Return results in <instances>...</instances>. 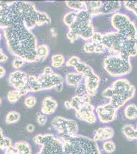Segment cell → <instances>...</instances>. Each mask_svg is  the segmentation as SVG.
I'll list each match as a JSON object with an SVG mask.
<instances>
[{
	"mask_svg": "<svg viewBox=\"0 0 137 154\" xmlns=\"http://www.w3.org/2000/svg\"><path fill=\"white\" fill-rule=\"evenodd\" d=\"M75 92V94H76L75 95H77L78 96H82L87 94L85 84L80 83L78 85H77L76 87Z\"/></svg>",
	"mask_w": 137,
	"mask_h": 154,
	"instance_id": "f35d334b",
	"label": "cell"
},
{
	"mask_svg": "<svg viewBox=\"0 0 137 154\" xmlns=\"http://www.w3.org/2000/svg\"><path fill=\"white\" fill-rule=\"evenodd\" d=\"M33 140L35 143L40 146L37 154H64L63 142L58 137L51 134H39Z\"/></svg>",
	"mask_w": 137,
	"mask_h": 154,
	"instance_id": "52a82bcc",
	"label": "cell"
},
{
	"mask_svg": "<svg viewBox=\"0 0 137 154\" xmlns=\"http://www.w3.org/2000/svg\"><path fill=\"white\" fill-rule=\"evenodd\" d=\"M12 146H13L12 140L5 136L3 130L0 127V149L5 150L6 149Z\"/></svg>",
	"mask_w": 137,
	"mask_h": 154,
	"instance_id": "f1b7e54d",
	"label": "cell"
},
{
	"mask_svg": "<svg viewBox=\"0 0 137 154\" xmlns=\"http://www.w3.org/2000/svg\"><path fill=\"white\" fill-rule=\"evenodd\" d=\"M125 118L129 120L137 119V105L135 104H129L125 106L124 110Z\"/></svg>",
	"mask_w": 137,
	"mask_h": 154,
	"instance_id": "484cf974",
	"label": "cell"
},
{
	"mask_svg": "<svg viewBox=\"0 0 137 154\" xmlns=\"http://www.w3.org/2000/svg\"><path fill=\"white\" fill-rule=\"evenodd\" d=\"M4 154H17V152L16 148L13 145L12 146L6 149Z\"/></svg>",
	"mask_w": 137,
	"mask_h": 154,
	"instance_id": "bcb514c9",
	"label": "cell"
},
{
	"mask_svg": "<svg viewBox=\"0 0 137 154\" xmlns=\"http://www.w3.org/2000/svg\"><path fill=\"white\" fill-rule=\"evenodd\" d=\"M21 97L22 96L19 91L13 89L9 91L7 94V100L11 103H15L19 101Z\"/></svg>",
	"mask_w": 137,
	"mask_h": 154,
	"instance_id": "1f68e13d",
	"label": "cell"
},
{
	"mask_svg": "<svg viewBox=\"0 0 137 154\" xmlns=\"http://www.w3.org/2000/svg\"></svg>",
	"mask_w": 137,
	"mask_h": 154,
	"instance_id": "11a10c76",
	"label": "cell"
},
{
	"mask_svg": "<svg viewBox=\"0 0 137 154\" xmlns=\"http://www.w3.org/2000/svg\"><path fill=\"white\" fill-rule=\"evenodd\" d=\"M21 119V115L16 111H11L6 116L5 122L7 125H13L18 122Z\"/></svg>",
	"mask_w": 137,
	"mask_h": 154,
	"instance_id": "f546056e",
	"label": "cell"
},
{
	"mask_svg": "<svg viewBox=\"0 0 137 154\" xmlns=\"http://www.w3.org/2000/svg\"><path fill=\"white\" fill-rule=\"evenodd\" d=\"M2 100L1 99V98H0V105H1V104H2Z\"/></svg>",
	"mask_w": 137,
	"mask_h": 154,
	"instance_id": "f5cc1de1",
	"label": "cell"
},
{
	"mask_svg": "<svg viewBox=\"0 0 137 154\" xmlns=\"http://www.w3.org/2000/svg\"><path fill=\"white\" fill-rule=\"evenodd\" d=\"M0 30H1V29H0ZM2 34L1 33V32H0V41L1 40V39H2Z\"/></svg>",
	"mask_w": 137,
	"mask_h": 154,
	"instance_id": "816d5d0a",
	"label": "cell"
},
{
	"mask_svg": "<svg viewBox=\"0 0 137 154\" xmlns=\"http://www.w3.org/2000/svg\"><path fill=\"white\" fill-rule=\"evenodd\" d=\"M67 37L69 40L71 42H74L77 40L79 38L78 35L76 32H73L71 30H69L67 33Z\"/></svg>",
	"mask_w": 137,
	"mask_h": 154,
	"instance_id": "ee69618b",
	"label": "cell"
},
{
	"mask_svg": "<svg viewBox=\"0 0 137 154\" xmlns=\"http://www.w3.org/2000/svg\"><path fill=\"white\" fill-rule=\"evenodd\" d=\"M121 8V3L119 1H103L100 8L96 13L95 16L101 14H114L119 11Z\"/></svg>",
	"mask_w": 137,
	"mask_h": 154,
	"instance_id": "9a60e30c",
	"label": "cell"
},
{
	"mask_svg": "<svg viewBox=\"0 0 137 154\" xmlns=\"http://www.w3.org/2000/svg\"><path fill=\"white\" fill-rule=\"evenodd\" d=\"M111 22L118 33L137 41V27L128 16L121 13H116L112 17Z\"/></svg>",
	"mask_w": 137,
	"mask_h": 154,
	"instance_id": "ba28073f",
	"label": "cell"
},
{
	"mask_svg": "<svg viewBox=\"0 0 137 154\" xmlns=\"http://www.w3.org/2000/svg\"><path fill=\"white\" fill-rule=\"evenodd\" d=\"M7 48L11 54L27 62L37 61V40L34 34L24 25H12L3 30Z\"/></svg>",
	"mask_w": 137,
	"mask_h": 154,
	"instance_id": "7a4b0ae2",
	"label": "cell"
},
{
	"mask_svg": "<svg viewBox=\"0 0 137 154\" xmlns=\"http://www.w3.org/2000/svg\"><path fill=\"white\" fill-rule=\"evenodd\" d=\"M64 106L66 109H71V106H70V101H66L64 102Z\"/></svg>",
	"mask_w": 137,
	"mask_h": 154,
	"instance_id": "f907efd6",
	"label": "cell"
},
{
	"mask_svg": "<svg viewBox=\"0 0 137 154\" xmlns=\"http://www.w3.org/2000/svg\"><path fill=\"white\" fill-rule=\"evenodd\" d=\"M6 69L2 65H0V79H2L6 75Z\"/></svg>",
	"mask_w": 137,
	"mask_h": 154,
	"instance_id": "c3c4849f",
	"label": "cell"
},
{
	"mask_svg": "<svg viewBox=\"0 0 137 154\" xmlns=\"http://www.w3.org/2000/svg\"><path fill=\"white\" fill-rule=\"evenodd\" d=\"M132 99L129 97L123 95H114L109 99V103L115 109L118 110L124 106L127 102Z\"/></svg>",
	"mask_w": 137,
	"mask_h": 154,
	"instance_id": "ffe728a7",
	"label": "cell"
},
{
	"mask_svg": "<svg viewBox=\"0 0 137 154\" xmlns=\"http://www.w3.org/2000/svg\"><path fill=\"white\" fill-rule=\"evenodd\" d=\"M97 118L103 124H108L115 121L117 118L118 110L109 103L99 105L95 109Z\"/></svg>",
	"mask_w": 137,
	"mask_h": 154,
	"instance_id": "8fae6325",
	"label": "cell"
},
{
	"mask_svg": "<svg viewBox=\"0 0 137 154\" xmlns=\"http://www.w3.org/2000/svg\"><path fill=\"white\" fill-rule=\"evenodd\" d=\"M50 53L49 46L46 44H41L37 46L36 57L37 61H43L48 57Z\"/></svg>",
	"mask_w": 137,
	"mask_h": 154,
	"instance_id": "d4e9b609",
	"label": "cell"
},
{
	"mask_svg": "<svg viewBox=\"0 0 137 154\" xmlns=\"http://www.w3.org/2000/svg\"><path fill=\"white\" fill-rule=\"evenodd\" d=\"M114 95V94L112 88H106L102 93V96L103 97L106 99H110Z\"/></svg>",
	"mask_w": 137,
	"mask_h": 154,
	"instance_id": "7bdbcfd3",
	"label": "cell"
},
{
	"mask_svg": "<svg viewBox=\"0 0 137 154\" xmlns=\"http://www.w3.org/2000/svg\"><path fill=\"white\" fill-rule=\"evenodd\" d=\"M8 59V56L4 53L3 49L0 48V63H3V62L7 61Z\"/></svg>",
	"mask_w": 137,
	"mask_h": 154,
	"instance_id": "f6af8a7d",
	"label": "cell"
},
{
	"mask_svg": "<svg viewBox=\"0 0 137 154\" xmlns=\"http://www.w3.org/2000/svg\"><path fill=\"white\" fill-rule=\"evenodd\" d=\"M51 19L46 12L39 11L34 4L24 1L1 2L0 3V29L17 24L29 29L50 24Z\"/></svg>",
	"mask_w": 137,
	"mask_h": 154,
	"instance_id": "6da1fadb",
	"label": "cell"
},
{
	"mask_svg": "<svg viewBox=\"0 0 137 154\" xmlns=\"http://www.w3.org/2000/svg\"><path fill=\"white\" fill-rule=\"evenodd\" d=\"M76 16V11H72L68 12L67 14H65V16L64 17V22L68 27L71 26L74 23Z\"/></svg>",
	"mask_w": 137,
	"mask_h": 154,
	"instance_id": "836d02e7",
	"label": "cell"
},
{
	"mask_svg": "<svg viewBox=\"0 0 137 154\" xmlns=\"http://www.w3.org/2000/svg\"><path fill=\"white\" fill-rule=\"evenodd\" d=\"M37 102V98L34 96H29L27 97L24 100V104L26 107L31 109L36 105Z\"/></svg>",
	"mask_w": 137,
	"mask_h": 154,
	"instance_id": "d590c367",
	"label": "cell"
},
{
	"mask_svg": "<svg viewBox=\"0 0 137 154\" xmlns=\"http://www.w3.org/2000/svg\"><path fill=\"white\" fill-rule=\"evenodd\" d=\"M91 97L87 94L82 96L75 95L70 101L71 109L76 110L84 104L91 103Z\"/></svg>",
	"mask_w": 137,
	"mask_h": 154,
	"instance_id": "d6986e66",
	"label": "cell"
},
{
	"mask_svg": "<svg viewBox=\"0 0 137 154\" xmlns=\"http://www.w3.org/2000/svg\"><path fill=\"white\" fill-rule=\"evenodd\" d=\"M100 82V77L95 72L85 78V85L87 94L90 97L94 96L97 93Z\"/></svg>",
	"mask_w": 137,
	"mask_h": 154,
	"instance_id": "e0dca14e",
	"label": "cell"
},
{
	"mask_svg": "<svg viewBox=\"0 0 137 154\" xmlns=\"http://www.w3.org/2000/svg\"><path fill=\"white\" fill-rule=\"evenodd\" d=\"M103 43L106 49L125 58L137 55V41L122 35L118 32H109L103 35Z\"/></svg>",
	"mask_w": 137,
	"mask_h": 154,
	"instance_id": "3957f363",
	"label": "cell"
},
{
	"mask_svg": "<svg viewBox=\"0 0 137 154\" xmlns=\"http://www.w3.org/2000/svg\"><path fill=\"white\" fill-rule=\"evenodd\" d=\"M28 76L26 72L16 70L11 72L9 75V83L14 89L20 91L27 84Z\"/></svg>",
	"mask_w": 137,
	"mask_h": 154,
	"instance_id": "5bb4252c",
	"label": "cell"
},
{
	"mask_svg": "<svg viewBox=\"0 0 137 154\" xmlns=\"http://www.w3.org/2000/svg\"><path fill=\"white\" fill-rule=\"evenodd\" d=\"M63 145L64 154H101L97 142L83 135L59 137Z\"/></svg>",
	"mask_w": 137,
	"mask_h": 154,
	"instance_id": "277c9868",
	"label": "cell"
},
{
	"mask_svg": "<svg viewBox=\"0 0 137 154\" xmlns=\"http://www.w3.org/2000/svg\"><path fill=\"white\" fill-rule=\"evenodd\" d=\"M58 107L57 101L50 96L44 98L42 102L41 112L46 115H50L55 112Z\"/></svg>",
	"mask_w": 137,
	"mask_h": 154,
	"instance_id": "ac0fdd59",
	"label": "cell"
},
{
	"mask_svg": "<svg viewBox=\"0 0 137 154\" xmlns=\"http://www.w3.org/2000/svg\"><path fill=\"white\" fill-rule=\"evenodd\" d=\"M114 134V130L112 127H101L94 131L93 139L96 142H104L108 140H112Z\"/></svg>",
	"mask_w": 137,
	"mask_h": 154,
	"instance_id": "2e32d148",
	"label": "cell"
},
{
	"mask_svg": "<svg viewBox=\"0 0 137 154\" xmlns=\"http://www.w3.org/2000/svg\"><path fill=\"white\" fill-rule=\"evenodd\" d=\"M95 111V106L92 104H84L75 110V116L80 121L93 125L97 121V115L94 112Z\"/></svg>",
	"mask_w": 137,
	"mask_h": 154,
	"instance_id": "4fadbf2b",
	"label": "cell"
},
{
	"mask_svg": "<svg viewBox=\"0 0 137 154\" xmlns=\"http://www.w3.org/2000/svg\"><path fill=\"white\" fill-rule=\"evenodd\" d=\"M63 83H61V84L58 85L55 88L56 91L58 92V93H61V91H63V88H64V84Z\"/></svg>",
	"mask_w": 137,
	"mask_h": 154,
	"instance_id": "681fc988",
	"label": "cell"
},
{
	"mask_svg": "<svg viewBox=\"0 0 137 154\" xmlns=\"http://www.w3.org/2000/svg\"><path fill=\"white\" fill-rule=\"evenodd\" d=\"M17 154H32V150L29 143L24 141H20L14 143Z\"/></svg>",
	"mask_w": 137,
	"mask_h": 154,
	"instance_id": "cb8c5ba5",
	"label": "cell"
},
{
	"mask_svg": "<svg viewBox=\"0 0 137 154\" xmlns=\"http://www.w3.org/2000/svg\"><path fill=\"white\" fill-rule=\"evenodd\" d=\"M27 85L29 88L30 92H38L42 91V88L37 76L34 75H29Z\"/></svg>",
	"mask_w": 137,
	"mask_h": 154,
	"instance_id": "4316f807",
	"label": "cell"
},
{
	"mask_svg": "<svg viewBox=\"0 0 137 154\" xmlns=\"http://www.w3.org/2000/svg\"><path fill=\"white\" fill-rule=\"evenodd\" d=\"M35 128L34 125L32 124H28L26 126V130L29 133H33V131H34Z\"/></svg>",
	"mask_w": 137,
	"mask_h": 154,
	"instance_id": "7dc6e473",
	"label": "cell"
},
{
	"mask_svg": "<svg viewBox=\"0 0 137 154\" xmlns=\"http://www.w3.org/2000/svg\"><path fill=\"white\" fill-rule=\"evenodd\" d=\"M114 95H123L133 99L135 97L136 88L128 80L120 78L115 81L112 84Z\"/></svg>",
	"mask_w": 137,
	"mask_h": 154,
	"instance_id": "7c38bea8",
	"label": "cell"
},
{
	"mask_svg": "<svg viewBox=\"0 0 137 154\" xmlns=\"http://www.w3.org/2000/svg\"><path fill=\"white\" fill-rule=\"evenodd\" d=\"M103 149L106 154H112L116 151V145L112 140H108L103 144Z\"/></svg>",
	"mask_w": 137,
	"mask_h": 154,
	"instance_id": "d6a6232c",
	"label": "cell"
},
{
	"mask_svg": "<svg viewBox=\"0 0 137 154\" xmlns=\"http://www.w3.org/2000/svg\"><path fill=\"white\" fill-rule=\"evenodd\" d=\"M91 40L94 44L103 43V35L99 32H95Z\"/></svg>",
	"mask_w": 137,
	"mask_h": 154,
	"instance_id": "60d3db41",
	"label": "cell"
},
{
	"mask_svg": "<svg viewBox=\"0 0 137 154\" xmlns=\"http://www.w3.org/2000/svg\"><path fill=\"white\" fill-rule=\"evenodd\" d=\"M83 77L77 72L68 73L65 77V82L68 86L76 87L82 82Z\"/></svg>",
	"mask_w": 137,
	"mask_h": 154,
	"instance_id": "44dd1931",
	"label": "cell"
},
{
	"mask_svg": "<svg viewBox=\"0 0 137 154\" xmlns=\"http://www.w3.org/2000/svg\"><path fill=\"white\" fill-rule=\"evenodd\" d=\"M65 3L68 8L72 9L74 11L78 12L83 10H86L85 1H67Z\"/></svg>",
	"mask_w": 137,
	"mask_h": 154,
	"instance_id": "83f0119b",
	"label": "cell"
},
{
	"mask_svg": "<svg viewBox=\"0 0 137 154\" xmlns=\"http://www.w3.org/2000/svg\"><path fill=\"white\" fill-rule=\"evenodd\" d=\"M83 49L85 53L88 54H93L95 51V46L92 42H85L83 46Z\"/></svg>",
	"mask_w": 137,
	"mask_h": 154,
	"instance_id": "ab89813d",
	"label": "cell"
},
{
	"mask_svg": "<svg viewBox=\"0 0 137 154\" xmlns=\"http://www.w3.org/2000/svg\"><path fill=\"white\" fill-rule=\"evenodd\" d=\"M92 18L90 13L86 10L77 12L76 19L73 24L69 27V30L76 32L84 40H91L95 32Z\"/></svg>",
	"mask_w": 137,
	"mask_h": 154,
	"instance_id": "8992f818",
	"label": "cell"
},
{
	"mask_svg": "<svg viewBox=\"0 0 137 154\" xmlns=\"http://www.w3.org/2000/svg\"><path fill=\"white\" fill-rule=\"evenodd\" d=\"M122 133L125 138L130 141L137 140V131L134 125L127 124L122 126Z\"/></svg>",
	"mask_w": 137,
	"mask_h": 154,
	"instance_id": "7402d4cb",
	"label": "cell"
},
{
	"mask_svg": "<svg viewBox=\"0 0 137 154\" xmlns=\"http://www.w3.org/2000/svg\"><path fill=\"white\" fill-rule=\"evenodd\" d=\"M80 62V58L78 57L74 56L71 57L67 60L66 62V65L68 67H75L76 66L78 63Z\"/></svg>",
	"mask_w": 137,
	"mask_h": 154,
	"instance_id": "8d00e7d4",
	"label": "cell"
},
{
	"mask_svg": "<svg viewBox=\"0 0 137 154\" xmlns=\"http://www.w3.org/2000/svg\"><path fill=\"white\" fill-rule=\"evenodd\" d=\"M124 6L126 9L134 12L137 17V1H125Z\"/></svg>",
	"mask_w": 137,
	"mask_h": 154,
	"instance_id": "e575fe53",
	"label": "cell"
},
{
	"mask_svg": "<svg viewBox=\"0 0 137 154\" xmlns=\"http://www.w3.org/2000/svg\"><path fill=\"white\" fill-rule=\"evenodd\" d=\"M51 125L57 132L58 137L73 136L78 134V123L73 119L58 116L52 119Z\"/></svg>",
	"mask_w": 137,
	"mask_h": 154,
	"instance_id": "9c48e42d",
	"label": "cell"
},
{
	"mask_svg": "<svg viewBox=\"0 0 137 154\" xmlns=\"http://www.w3.org/2000/svg\"><path fill=\"white\" fill-rule=\"evenodd\" d=\"M77 72L86 78L94 73V70L92 67L84 62L80 61L74 67Z\"/></svg>",
	"mask_w": 137,
	"mask_h": 154,
	"instance_id": "603a6c76",
	"label": "cell"
},
{
	"mask_svg": "<svg viewBox=\"0 0 137 154\" xmlns=\"http://www.w3.org/2000/svg\"><path fill=\"white\" fill-rule=\"evenodd\" d=\"M136 130H137V125H136Z\"/></svg>",
	"mask_w": 137,
	"mask_h": 154,
	"instance_id": "db71d44e",
	"label": "cell"
},
{
	"mask_svg": "<svg viewBox=\"0 0 137 154\" xmlns=\"http://www.w3.org/2000/svg\"><path fill=\"white\" fill-rule=\"evenodd\" d=\"M103 64L106 72L112 77H122L132 72L130 58L111 54L104 58Z\"/></svg>",
	"mask_w": 137,
	"mask_h": 154,
	"instance_id": "5b68a950",
	"label": "cell"
},
{
	"mask_svg": "<svg viewBox=\"0 0 137 154\" xmlns=\"http://www.w3.org/2000/svg\"><path fill=\"white\" fill-rule=\"evenodd\" d=\"M48 121L47 116L43 113L37 114V122L40 126H45Z\"/></svg>",
	"mask_w": 137,
	"mask_h": 154,
	"instance_id": "74e56055",
	"label": "cell"
},
{
	"mask_svg": "<svg viewBox=\"0 0 137 154\" xmlns=\"http://www.w3.org/2000/svg\"><path fill=\"white\" fill-rule=\"evenodd\" d=\"M37 77L40 83L42 91L55 88L58 85L64 82V78L59 74L55 73L49 66L46 67L43 73Z\"/></svg>",
	"mask_w": 137,
	"mask_h": 154,
	"instance_id": "30bf717a",
	"label": "cell"
},
{
	"mask_svg": "<svg viewBox=\"0 0 137 154\" xmlns=\"http://www.w3.org/2000/svg\"><path fill=\"white\" fill-rule=\"evenodd\" d=\"M52 66L54 68H59L63 66L65 62V58L61 54L53 55L51 58Z\"/></svg>",
	"mask_w": 137,
	"mask_h": 154,
	"instance_id": "4dcf8cb0",
	"label": "cell"
},
{
	"mask_svg": "<svg viewBox=\"0 0 137 154\" xmlns=\"http://www.w3.org/2000/svg\"><path fill=\"white\" fill-rule=\"evenodd\" d=\"M26 62L20 58H16L12 62V66L16 69H20L24 65Z\"/></svg>",
	"mask_w": 137,
	"mask_h": 154,
	"instance_id": "b9f144b4",
	"label": "cell"
}]
</instances>
